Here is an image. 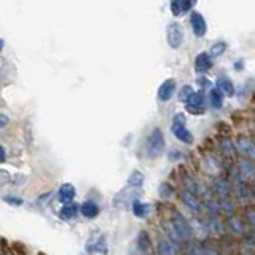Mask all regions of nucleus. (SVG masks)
I'll use <instances>...</instances> for the list:
<instances>
[{
    "mask_svg": "<svg viewBox=\"0 0 255 255\" xmlns=\"http://www.w3.org/2000/svg\"><path fill=\"white\" fill-rule=\"evenodd\" d=\"M159 193H161V198H171L172 193H174V190L171 185H167V183H163L161 188H159Z\"/></svg>",
    "mask_w": 255,
    "mask_h": 255,
    "instance_id": "obj_31",
    "label": "nucleus"
},
{
    "mask_svg": "<svg viewBox=\"0 0 255 255\" xmlns=\"http://www.w3.org/2000/svg\"><path fill=\"white\" fill-rule=\"evenodd\" d=\"M2 161H5V150H3V147H0V163Z\"/></svg>",
    "mask_w": 255,
    "mask_h": 255,
    "instance_id": "obj_35",
    "label": "nucleus"
},
{
    "mask_svg": "<svg viewBox=\"0 0 255 255\" xmlns=\"http://www.w3.org/2000/svg\"><path fill=\"white\" fill-rule=\"evenodd\" d=\"M177 251L172 249V246L171 243H167V241H161L158 244V254H161V255H167V254H175Z\"/></svg>",
    "mask_w": 255,
    "mask_h": 255,
    "instance_id": "obj_26",
    "label": "nucleus"
},
{
    "mask_svg": "<svg viewBox=\"0 0 255 255\" xmlns=\"http://www.w3.org/2000/svg\"><path fill=\"white\" fill-rule=\"evenodd\" d=\"M227 50V45L223 43V42H219V43H215V45H212V48H211V53L214 54V56H220L223 51Z\"/></svg>",
    "mask_w": 255,
    "mask_h": 255,
    "instance_id": "obj_29",
    "label": "nucleus"
},
{
    "mask_svg": "<svg viewBox=\"0 0 255 255\" xmlns=\"http://www.w3.org/2000/svg\"><path fill=\"white\" fill-rule=\"evenodd\" d=\"M132 211H134L135 215H137V217H145V215H147V206L139 203V201H134L132 203Z\"/></svg>",
    "mask_w": 255,
    "mask_h": 255,
    "instance_id": "obj_27",
    "label": "nucleus"
},
{
    "mask_svg": "<svg viewBox=\"0 0 255 255\" xmlns=\"http://www.w3.org/2000/svg\"><path fill=\"white\" fill-rule=\"evenodd\" d=\"M204 209L209 212L211 215H215V214H219L220 209H219V203L217 201H214L212 198H207L206 201H204Z\"/></svg>",
    "mask_w": 255,
    "mask_h": 255,
    "instance_id": "obj_23",
    "label": "nucleus"
},
{
    "mask_svg": "<svg viewBox=\"0 0 255 255\" xmlns=\"http://www.w3.org/2000/svg\"><path fill=\"white\" fill-rule=\"evenodd\" d=\"M77 212H78L77 204H69V203H66V206H62L59 215H61L62 220H70V219H75Z\"/></svg>",
    "mask_w": 255,
    "mask_h": 255,
    "instance_id": "obj_19",
    "label": "nucleus"
},
{
    "mask_svg": "<svg viewBox=\"0 0 255 255\" xmlns=\"http://www.w3.org/2000/svg\"><path fill=\"white\" fill-rule=\"evenodd\" d=\"M246 217H247V223H249L251 230L254 231V227H255V215H254V207L249 206L246 209Z\"/></svg>",
    "mask_w": 255,
    "mask_h": 255,
    "instance_id": "obj_28",
    "label": "nucleus"
},
{
    "mask_svg": "<svg viewBox=\"0 0 255 255\" xmlns=\"http://www.w3.org/2000/svg\"><path fill=\"white\" fill-rule=\"evenodd\" d=\"M80 209H82V214L85 215L86 219H94L96 215L99 214V207H98V204L93 203V201H86V203H83Z\"/></svg>",
    "mask_w": 255,
    "mask_h": 255,
    "instance_id": "obj_18",
    "label": "nucleus"
},
{
    "mask_svg": "<svg viewBox=\"0 0 255 255\" xmlns=\"http://www.w3.org/2000/svg\"><path fill=\"white\" fill-rule=\"evenodd\" d=\"M6 201L11 203V204H21L22 203L21 199H18V198H6Z\"/></svg>",
    "mask_w": 255,
    "mask_h": 255,
    "instance_id": "obj_33",
    "label": "nucleus"
},
{
    "mask_svg": "<svg viewBox=\"0 0 255 255\" xmlns=\"http://www.w3.org/2000/svg\"><path fill=\"white\" fill-rule=\"evenodd\" d=\"M219 150H220V153H222L223 156H225V158H231V159L235 158L236 147H235V143L231 142L230 139H223V140L219 143Z\"/></svg>",
    "mask_w": 255,
    "mask_h": 255,
    "instance_id": "obj_16",
    "label": "nucleus"
},
{
    "mask_svg": "<svg viewBox=\"0 0 255 255\" xmlns=\"http://www.w3.org/2000/svg\"><path fill=\"white\" fill-rule=\"evenodd\" d=\"M236 150L246 158L254 159V142L251 137H246V135H241L236 142Z\"/></svg>",
    "mask_w": 255,
    "mask_h": 255,
    "instance_id": "obj_6",
    "label": "nucleus"
},
{
    "mask_svg": "<svg viewBox=\"0 0 255 255\" xmlns=\"http://www.w3.org/2000/svg\"><path fill=\"white\" fill-rule=\"evenodd\" d=\"M8 123V117L5 115H0V126H5Z\"/></svg>",
    "mask_w": 255,
    "mask_h": 255,
    "instance_id": "obj_34",
    "label": "nucleus"
},
{
    "mask_svg": "<svg viewBox=\"0 0 255 255\" xmlns=\"http://www.w3.org/2000/svg\"><path fill=\"white\" fill-rule=\"evenodd\" d=\"M191 27H193V32L198 35V37H203L206 34V21L201 14H199L198 11H193L191 13Z\"/></svg>",
    "mask_w": 255,
    "mask_h": 255,
    "instance_id": "obj_9",
    "label": "nucleus"
},
{
    "mask_svg": "<svg viewBox=\"0 0 255 255\" xmlns=\"http://www.w3.org/2000/svg\"><path fill=\"white\" fill-rule=\"evenodd\" d=\"M2 48H3V42H2V40H0V50H2Z\"/></svg>",
    "mask_w": 255,
    "mask_h": 255,
    "instance_id": "obj_36",
    "label": "nucleus"
},
{
    "mask_svg": "<svg viewBox=\"0 0 255 255\" xmlns=\"http://www.w3.org/2000/svg\"><path fill=\"white\" fill-rule=\"evenodd\" d=\"M175 91V82L174 80H166V82L159 86L158 90V98L161 101H169Z\"/></svg>",
    "mask_w": 255,
    "mask_h": 255,
    "instance_id": "obj_14",
    "label": "nucleus"
},
{
    "mask_svg": "<svg viewBox=\"0 0 255 255\" xmlns=\"http://www.w3.org/2000/svg\"><path fill=\"white\" fill-rule=\"evenodd\" d=\"M182 201L185 203L188 206V209L191 212H195V214H199V212H201V209H203V206H201V203L198 201L196 195L190 193V191H187V190L182 191Z\"/></svg>",
    "mask_w": 255,
    "mask_h": 255,
    "instance_id": "obj_8",
    "label": "nucleus"
},
{
    "mask_svg": "<svg viewBox=\"0 0 255 255\" xmlns=\"http://www.w3.org/2000/svg\"><path fill=\"white\" fill-rule=\"evenodd\" d=\"M171 129L180 142H185V143L193 142V134L185 128V118H183V115H175Z\"/></svg>",
    "mask_w": 255,
    "mask_h": 255,
    "instance_id": "obj_1",
    "label": "nucleus"
},
{
    "mask_svg": "<svg viewBox=\"0 0 255 255\" xmlns=\"http://www.w3.org/2000/svg\"><path fill=\"white\" fill-rule=\"evenodd\" d=\"M86 252L88 254H107L106 238L99 233L93 235L86 243Z\"/></svg>",
    "mask_w": 255,
    "mask_h": 255,
    "instance_id": "obj_5",
    "label": "nucleus"
},
{
    "mask_svg": "<svg viewBox=\"0 0 255 255\" xmlns=\"http://www.w3.org/2000/svg\"><path fill=\"white\" fill-rule=\"evenodd\" d=\"M211 104L214 109H220L222 104H223V93L219 90V88H214V90H211Z\"/></svg>",
    "mask_w": 255,
    "mask_h": 255,
    "instance_id": "obj_21",
    "label": "nucleus"
},
{
    "mask_svg": "<svg viewBox=\"0 0 255 255\" xmlns=\"http://www.w3.org/2000/svg\"><path fill=\"white\" fill-rule=\"evenodd\" d=\"M217 88L222 91V93H227V94H235V86H233V83L230 82L228 78H225V77H222V78H219V82H217Z\"/></svg>",
    "mask_w": 255,
    "mask_h": 255,
    "instance_id": "obj_20",
    "label": "nucleus"
},
{
    "mask_svg": "<svg viewBox=\"0 0 255 255\" xmlns=\"http://www.w3.org/2000/svg\"><path fill=\"white\" fill-rule=\"evenodd\" d=\"M166 37H167V45L171 48H179L182 45V40H183V29L180 24L177 22H172L167 26V32H166Z\"/></svg>",
    "mask_w": 255,
    "mask_h": 255,
    "instance_id": "obj_4",
    "label": "nucleus"
},
{
    "mask_svg": "<svg viewBox=\"0 0 255 255\" xmlns=\"http://www.w3.org/2000/svg\"><path fill=\"white\" fill-rule=\"evenodd\" d=\"M190 93H191V88L190 86H183L182 88V93H180V101H187Z\"/></svg>",
    "mask_w": 255,
    "mask_h": 255,
    "instance_id": "obj_32",
    "label": "nucleus"
},
{
    "mask_svg": "<svg viewBox=\"0 0 255 255\" xmlns=\"http://www.w3.org/2000/svg\"><path fill=\"white\" fill-rule=\"evenodd\" d=\"M239 174L243 175V177L247 180V177H249V180L254 179V164H252V159L251 158H246L243 156L241 159H239Z\"/></svg>",
    "mask_w": 255,
    "mask_h": 255,
    "instance_id": "obj_11",
    "label": "nucleus"
},
{
    "mask_svg": "<svg viewBox=\"0 0 255 255\" xmlns=\"http://www.w3.org/2000/svg\"><path fill=\"white\" fill-rule=\"evenodd\" d=\"M193 3H195V0H172L171 10L175 16H182L183 13H187L190 10Z\"/></svg>",
    "mask_w": 255,
    "mask_h": 255,
    "instance_id": "obj_13",
    "label": "nucleus"
},
{
    "mask_svg": "<svg viewBox=\"0 0 255 255\" xmlns=\"http://www.w3.org/2000/svg\"><path fill=\"white\" fill-rule=\"evenodd\" d=\"M230 191H231V187H230L228 180L220 179V177H217L214 180V193H215V196H219L220 199L227 198V196H230Z\"/></svg>",
    "mask_w": 255,
    "mask_h": 255,
    "instance_id": "obj_10",
    "label": "nucleus"
},
{
    "mask_svg": "<svg viewBox=\"0 0 255 255\" xmlns=\"http://www.w3.org/2000/svg\"><path fill=\"white\" fill-rule=\"evenodd\" d=\"M128 182H129V185H132V187H140L142 183H143V175H142L139 171H134V172L129 175V179H128Z\"/></svg>",
    "mask_w": 255,
    "mask_h": 255,
    "instance_id": "obj_24",
    "label": "nucleus"
},
{
    "mask_svg": "<svg viewBox=\"0 0 255 255\" xmlns=\"http://www.w3.org/2000/svg\"><path fill=\"white\" fill-rule=\"evenodd\" d=\"M185 102L188 104V110L190 112H193V114H201L203 104H204V96H203V93H193V91H191Z\"/></svg>",
    "mask_w": 255,
    "mask_h": 255,
    "instance_id": "obj_7",
    "label": "nucleus"
},
{
    "mask_svg": "<svg viewBox=\"0 0 255 255\" xmlns=\"http://www.w3.org/2000/svg\"><path fill=\"white\" fill-rule=\"evenodd\" d=\"M211 67H212V59H211L209 54L201 53V54L196 56V59H195V69H196V72L203 74V72H207Z\"/></svg>",
    "mask_w": 255,
    "mask_h": 255,
    "instance_id": "obj_12",
    "label": "nucleus"
},
{
    "mask_svg": "<svg viewBox=\"0 0 255 255\" xmlns=\"http://www.w3.org/2000/svg\"><path fill=\"white\" fill-rule=\"evenodd\" d=\"M171 225L172 228L177 231L179 236L183 239V241H188V239L191 238V235H193V231H191V227L190 223L183 219V215L179 214V212H172V219H171Z\"/></svg>",
    "mask_w": 255,
    "mask_h": 255,
    "instance_id": "obj_2",
    "label": "nucleus"
},
{
    "mask_svg": "<svg viewBox=\"0 0 255 255\" xmlns=\"http://www.w3.org/2000/svg\"><path fill=\"white\" fill-rule=\"evenodd\" d=\"M150 238H148V235L143 231V233H140V236H139V246L142 247V249H148L150 247Z\"/></svg>",
    "mask_w": 255,
    "mask_h": 255,
    "instance_id": "obj_30",
    "label": "nucleus"
},
{
    "mask_svg": "<svg viewBox=\"0 0 255 255\" xmlns=\"http://www.w3.org/2000/svg\"><path fill=\"white\" fill-rule=\"evenodd\" d=\"M228 227L230 230L233 231L235 235H244V222L243 219L236 217V215H231L228 217Z\"/></svg>",
    "mask_w": 255,
    "mask_h": 255,
    "instance_id": "obj_17",
    "label": "nucleus"
},
{
    "mask_svg": "<svg viewBox=\"0 0 255 255\" xmlns=\"http://www.w3.org/2000/svg\"><path fill=\"white\" fill-rule=\"evenodd\" d=\"M185 252H187V254H196V255L206 254V251H204V246H203V244H199V243H190Z\"/></svg>",
    "mask_w": 255,
    "mask_h": 255,
    "instance_id": "obj_25",
    "label": "nucleus"
},
{
    "mask_svg": "<svg viewBox=\"0 0 255 255\" xmlns=\"http://www.w3.org/2000/svg\"><path fill=\"white\" fill-rule=\"evenodd\" d=\"M75 198V187L70 185V183H66L59 188V201L61 203H70L72 199Z\"/></svg>",
    "mask_w": 255,
    "mask_h": 255,
    "instance_id": "obj_15",
    "label": "nucleus"
},
{
    "mask_svg": "<svg viewBox=\"0 0 255 255\" xmlns=\"http://www.w3.org/2000/svg\"><path fill=\"white\" fill-rule=\"evenodd\" d=\"M219 209H220V212H223V214H231L235 211V203L231 201L230 199V196H227V198H222L220 199V203H219Z\"/></svg>",
    "mask_w": 255,
    "mask_h": 255,
    "instance_id": "obj_22",
    "label": "nucleus"
},
{
    "mask_svg": "<svg viewBox=\"0 0 255 255\" xmlns=\"http://www.w3.org/2000/svg\"><path fill=\"white\" fill-rule=\"evenodd\" d=\"M147 148H148V153L151 156H156V155H159L164 150L163 132L159 131L158 128H155V129L150 132L148 139H147Z\"/></svg>",
    "mask_w": 255,
    "mask_h": 255,
    "instance_id": "obj_3",
    "label": "nucleus"
}]
</instances>
